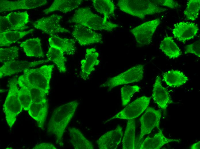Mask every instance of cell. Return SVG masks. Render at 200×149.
<instances>
[{"mask_svg": "<svg viewBox=\"0 0 200 149\" xmlns=\"http://www.w3.org/2000/svg\"><path fill=\"white\" fill-rule=\"evenodd\" d=\"M79 103L73 101L56 108L48 124L47 132L53 135L57 144L60 146L64 145L63 136L65 129L74 115Z\"/></svg>", "mask_w": 200, "mask_h": 149, "instance_id": "6da1fadb", "label": "cell"}, {"mask_svg": "<svg viewBox=\"0 0 200 149\" xmlns=\"http://www.w3.org/2000/svg\"><path fill=\"white\" fill-rule=\"evenodd\" d=\"M69 21L94 30L111 32L119 27L118 24L93 13L89 7L79 8L76 10Z\"/></svg>", "mask_w": 200, "mask_h": 149, "instance_id": "7a4b0ae2", "label": "cell"}, {"mask_svg": "<svg viewBox=\"0 0 200 149\" xmlns=\"http://www.w3.org/2000/svg\"><path fill=\"white\" fill-rule=\"evenodd\" d=\"M117 5L121 11L142 19L147 15L161 13L167 10L157 5L154 0H120Z\"/></svg>", "mask_w": 200, "mask_h": 149, "instance_id": "3957f363", "label": "cell"}, {"mask_svg": "<svg viewBox=\"0 0 200 149\" xmlns=\"http://www.w3.org/2000/svg\"><path fill=\"white\" fill-rule=\"evenodd\" d=\"M17 79L14 78L8 81L9 90L3 105V111L7 125L11 128L14 124L16 117L23 108L18 96Z\"/></svg>", "mask_w": 200, "mask_h": 149, "instance_id": "277c9868", "label": "cell"}, {"mask_svg": "<svg viewBox=\"0 0 200 149\" xmlns=\"http://www.w3.org/2000/svg\"><path fill=\"white\" fill-rule=\"evenodd\" d=\"M54 64L44 65L37 68L23 71V76L31 84L41 89L47 94L50 89V82Z\"/></svg>", "mask_w": 200, "mask_h": 149, "instance_id": "5b68a950", "label": "cell"}, {"mask_svg": "<svg viewBox=\"0 0 200 149\" xmlns=\"http://www.w3.org/2000/svg\"><path fill=\"white\" fill-rule=\"evenodd\" d=\"M144 73V65L139 64L116 76L109 78L100 87H107L109 91L119 85L137 82L143 79Z\"/></svg>", "mask_w": 200, "mask_h": 149, "instance_id": "8992f818", "label": "cell"}, {"mask_svg": "<svg viewBox=\"0 0 200 149\" xmlns=\"http://www.w3.org/2000/svg\"><path fill=\"white\" fill-rule=\"evenodd\" d=\"M161 20L157 18L145 22L130 30L137 43L141 46L149 44Z\"/></svg>", "mask_w": 200, "mask_h": 149, "instance_id": "52a82bcc", "label": "cell"}, {"mask_svg": "<svg viewBox=\"0 0 200 149\" xmlns=\"http://www.w3.org/2000/svg\"><path fill=\"white\" fill-rule=\"evenodd\" d=\"M151 98L143 96L128 105L124 108L105 122L116 119L130 120L140 115L148 107Z\"/></svg>", "mask_w": 200, "mask_h": 149, "instance_id": "ba28073f", "label": "cell"}, {"mask_svg": "<svg viewBox=\"0 0 200 149\" xmlns=\"http://www.w3.org/2000/svg\"><path fill=\"white\" fill-rule=\"evenodd\" d=\"M63 17L53 14L49 16L43 17L35 21L32 24L34 27L50 36L57 33H70L68 30L62 27L60 22Z\"/></svg>", "mask_w": 200, "mask_h": 149, "instance_id": "9c48e42d", "label": "cell"}, {"mask_svg": "<svg viewBox=\"0 0 200 149\" xmlns=\"http://www.w3.org/2000/svg\"><path fill=\"white\" fill-rule=\"evenodd\" d=\"M161 113L159 110L147 107L144 113L139 119L141 123V131L139 140L144 136L149 134L155 127L159 130V125Z\"/></svg>", "mask_w": 200, "mask_h": 149, "instance_id": "30bf717a", "label": "cell"}, {"mask_svg": "<svg viewBox=\"0 0 200 149\" xmlns=\"http://www.w3.org/2000/svg\"><path fill=\"white\" fill-rule=\"evenodd\" d=\"M72 35L82 46L103 42L101 34L79 24H76L74 26Z\"/></svg>", "mask_w": 200, "mask_h": 149, "instance_id": "8fae6325", "label": "cell"}, {"mask_svg": "<svg viewBox=\"0 0 200 149\" xmlns=\"http://www.w3.org/2000/svg\"><path fill=\"white\" fill-rule=\"evenodd\" d=\"M48 59L33 62L14 60L5 62L0 68V78L11 76L24 70L48 62Z\"/></svg>", "mask_w": 200, "mask_h": 149, "instance_id": "7c38bea8", "label": "cell"}, {"mask_svg": "<svg viewBox=\"0 0 200 149\" xmlns=\"http://www.w3.org/2000/svg\"><path fill=\"white\" fill-rule=\"evenodd\" d=\"M199 29L194 23L181 21L174 25L172 33L174 37L182 43L193 39L197 35Z\"/></svg>", "mask_w": 200, "mask_h": 149, "instance_id": "4fadbf2b", "label": "cell"}, {"mask_svg": "<svg viewBox=\"0 0 200 149\" xmlns=\"http://www.w3.org/2000/svg\"><path fill=\"white\" fill-rule=\"evenodd\" d=\"M47 0H21L14 1H0V12L36 8L47 4Z\"/></svg>", "mask_w": 200, "mask_h": 149, "instance_id": "5bb4252c", "label": "cell"}, {"mask_svg": "<svg viewBox=\"0 0 200 149\" xmlns=\"http://www.w3.org/2000/svg\"><path fill=\"white\" fill-rule=\"evenodd\" d=\"M122 127L118 125L116 128L102 135L97 141L100 149H116L123 136Z\"/></svg>", "mask_w": 200, "mask_h": 149, "instance_id": "9a60e30c", "label": "cell"}, {"mask_svg": "<svg viewBox=\"0 0 200 149\" xmlns=\"http://www.w3.org/2000/svg\"><path fill=\"white\" fill-rule=\"evenodd\" d=\"M152 97L158 107L165 111L168 105L173 103L168 91L162 86L161 79L158 76L153 86Z\"/></svg>", "mask_w": 200, "mask_h": 149, "instance_id": "2e32d148", "label": "cell"}, {"mask_svg": "<svg viewBox=\"0 0 200 149\" xmlns=\"http://www.w3.org/2000/svg\"><path fill=\"white\" fill-rule=\"evenodd\" d=\"M99 54L95 48L86 49L85 58L81 61L80 75L82 79H86L95 70V67L99 64Z\"/></svg>", "mask_w": 200, "mask_h": 149, "instance_id": "e0dca14e", "label": "cell"}, {"mask_svg": "<svg viewBox=\"0 0 200 149\" xmlns=\"http://www.w3.org/2000/svg\"><path fill=\"white\" fill-rule=\"evenodd\" d=\"M47 102H32L28 111V114L36 122L41 129H44L48 112Z\"/></svg>", "mask_w": 200, "mask_h": 149, "instance_id": "ac0fdd59", "label": "cell"}, {"mask_svg": "<svg viewBox=\"0 0 200 149\" xmlns=\"http://www.w3.org/2000/svg\"><path fill=\"white\" fill-rule=\"evenodd\" d=\"M48 41L50 47L59 49L68 55L72 56L75 54V42L72 39L62 38L53 35L50 36Z\"/></svg>", "mask_w": 200, "mask_h": 149, "instance_id": "d6986e66", "label": "cell"}, {"mask_svg": "<svg viewBox=\"0 0 200 149\" xmlns=\"http://www.w3.org/2000/svg\"><path fill=\"white\" fill-rule=\"evenodd\" d=\"M178 139H169L163 135L162 130H159L158 132L154 136L147 137L141 145L140 149H159L164 145L172 142H179Z\"/></svg>", "mask_w": 200, "mask_h": 149, "instance_id": "ffe728a7", "label": "cell"}, {"mask_svg": "<svg viewBox=\"0 0 200 149\" xmlns=\"http://www.w3.org/2000/svg\"><path fill=\"white\" fill-rule=\"evenodd\" d=\"M20 46L27 56L43 58L44 56L41 41L39 38L26 40L20 43Z\"/></svg>", "mask_w": 200, "mask_h": 149, "instance_id": "44dd1931", "label": "cell"}, {"mask_svg": "<svg viewBox=\"0 0 200 149\" xmlns=\"http://www.w3.org/2000/svg\"><path fill=\"white\" fill-rule=\"evenodd\" d=\"M82 1L81 0H55L43 12L47 14L55 11L66 13L78 8Z\"/></svg>", "mask_w": 200, "mask_h": 149, "instance_id": "7402d4cb", "label": "cell"}, {"mask_svg": "<svg viewBox=\"0 0 200 149\" xmlns=\"http://www.w3.org/2000/svg\"><path fill=\"white\" fill-rule=\"evenodd\" d=\"M70 141L75 149H93L91 142L88 140L78 129L75 128L69 129Z\"/></svg>", "mask_w": 200, "mask_h": 149, "instance_id": "603a6c76", "label": "cell"}, {"mask_svg": "<svg viewBox=\"0 0 200 149\" xmlns=\"http://www.w3.org/2000/svg\"><path fill=\"white\" fill-rule=\"evenodd\" d=\"M162 79L167 85L172 87H180L189 80L183 72L178 70H171L165 72L163 74Z\"/></svg>", "mask_w": 200, "mask_h": 149, "instance_id": "cb8c5ba5", "label": "cell"}, {"mask_svg": "<svg viewBox=\"0 0 200 149\" xmlns=\"http://www.w3.org/2000/svg\"><path fill=\"white\" fill-rule=\"evenodd\" d=\"M159 48L170 59H175L182 54V51L172 37L166 36L161 41Z\"/></svg>", "mask_w": 200, "mask_h": 149, "instance_id": "d4e9b609", "label": "cell"}, {"mask_svg": "<svg viewBox=\"0 0 200 149\" xmlns=\"http://www.w3.org/2000/svg\"><path fill=\"white\" fill-rule=\"evenodd\" d=\"M34 30L31 29L26 31H12L0 33V46H9Z\"/></svg>", "mask_w": 200, "mask_h": 149, "instance_id": "484cf974", "label": "cell"}, {"mask_svg": "<svg viewBox=\"0 0 200 149\" xmlns=\"http://www.w3.org/2000/svg\"><path fill=\"white\" fill-rule=\"evenodd\" d=\"M64 53L57 48L50 47L46 54L48 59L49 61L54 62L60 73L66 71L65 63L67 61L64 56Z\"/></svg>", "mask_w": 200, "mask_h": 149, "instance_id": "4316f807", "label": "cell"}, {"mask_svg": "<svg viewBox=\"0 0 200 149\" xmlns=\"http://www.w3.org/2000/svg\"><path fill=\"white\" fill-rule=\"evenodd\" d=\"M6 16L11 24L18 31H22L28 28L26 26L29 22V15L27 11L12 12Z\"/></svg>", "mask_w": 200, "mask_h": 149, "instance_id": "83f0119b", "label": "cell"}, {"mask_svg": "<svg viewBox=\"0 0 200 149\" xmlns=\"http://www.w3.org/2000/svg\"><path fill=\"white\" fill-rule=\"evenodd\" d=\"M18 80L20 81L28 89L31 95L32 102H47L46 97L47 94L41 89L30 84L23 75L20 76Z\"/></svg>", "mask_w": 200, "mask_h": 149, "instance_id": "f1b7e54d", "label": "cell"}, {"mask_svg": "<svg viewBox=\"0 0 200 149\" xmlns=\"http://www.w3.org/2000/svg\"><path fill=\"white\" fill-rule=\"evenodd\" d=\"M93 6L98 12L104 15L103 18L108 19L109 15L114 16L115 6L110 0H92Z\"/></svg>", "mask_w": 200, "mask_h": 149, "instance_id": "f546056e", "label": "cell"}, {"mask_svg": "<svg viewBox=\"0 0 200 149\" xmlns=\"http://www.w3.org/2000/svg\"><path fill=\"white\" fill-rule=\"evenodd\" d=\"M135 131L134 119L128 120L122 141L123 149H135Z\"/></svg>", "mask_w": 200, "mask_h": 149, "instance_id": "4dcf8cb0", "label": "cell"}, {"mask_svg": "<svg viewBox=\"0 0 200 149\" xmlns=\"http://www.w3.org/2000/svg\"><path fill=\"white\" fill-rule=\"evenodd\" d=\"M200 10V0H190L187 3L183 13L187 20L194 21L198 17Z\"/></svg>", "mask_w": 200, "mask_h": 149, "instance_id": "1f68e13d", "label": "cell"}, {"mask_svg": "<svg viewBox=\"0 0 200 149\" xmlns=\"http://www.w3.org/2000/svg\"><path fill=\"white\" fill-rule=\"evenodd\" d=\"M17 82L20 88L18 93L20 101L23 109L28 111L32 102L30 94L27 88L20 81L17 80Z\"/></svg>", "mask_w": 200, "mask_h": 149, "instance_id": "d6a6232c", "label": "cell"}, {"mask_svg": "<svg viewBox=\"0 0 200 149\" xmlns=\"http://www.w3.org/2000/svg\"><path fill=\"white\" fill-rule=\"evenodd\" d=\"M19 48L16 46L0 48V62L1 63L13 61L18 56Z\"/></svg>", "mask_w": 200, "mask_h": 149, "instance_id": "836d02e7", "label": "cell"}, {"mask_svg": "<svg viewBox=\"0 0 200 149\" xmlns=\"http://www.w3.org/2000/svg\"><path fill=\"white\" fill-rule=\"evenodd\" d=\"M140 87L137 85H128L123 87L121 89L122 105H126L130 102L131 97L136 92L139 91Z\"/></svg>", "mask_w": 200, "mask_h": 149, "instance_id": "e575fe53", "label": "cell"}, {"mask_svg": "<svg viewBox=\"0 0 200 149\" xmlns=\"http://www.w3.org/2000/svg\"><path fill=\"white\" fill-rule=\"evenodd\" d=\"M185 54H192L200 57V40H198L195 42L186 46L185 47Z\"/></svg>", "mask_w": 200, "mask_h": 149, "instance_id": "d590c367", "label": "cell"}, {"mask_svg": "<svg viewBox=\"0 0 200 149\" xmlns=\"http://www.w3.org/2000/svg\"><path fill=\"white\" fill-rule=\"evenodd\" d=\"M18 31L11 23L6 16L0 15V32Z\"/></svg>", "mask_w": 200, "mask_h": 149, "instance_id": "8d00e7d4", "label": "cell"}, {"mask_svg": "<svg viewBox=\"0 0 200 149\" xmlns=\"http://www.w3.org/2000/svg\"><path fill=\"white\" fill-rule=\"evenodd\" d=\"M154 1L159 5L166 6L171 9H177L180 6L177 1L172 0H155Z\"/></svg>", "mask_w": 200, "mask_h": 149, "instance_id": "74e56055", "label": "cell"}, {"mask_svg": "<svg viewBox=\"0 0 200 149\" xmlns=\"http://www.w3.org/2000/svg\"><path fill=\"white\" fill-rule=\"evenodd\" d=\"M33 149H56L54 145L49 143H42L36 145L33 147Z\"/></svg>", "mask_w": 200, "mask_h": 149, "instance_id": "f35d334b", "label": "cell"}, {"mask_svg": "<svg viewBox=\"0 0 200 149\" xmlns=\"http://www.w3.org/2000/svg\"><path fill=\"white\" fill-rule=\"evenodd\" d=\"M200 142L199 141L192 145L190 147V148L191 149H199L200 148Z\"/></svg>", "mask_w": 200, "mask_h": 149, "instance_id": "ab89813d", "label": "cell"}]
</instances>
